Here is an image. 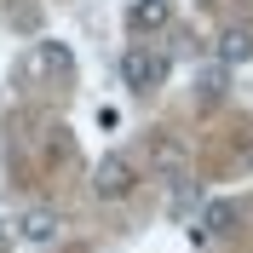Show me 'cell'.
<instances>
[{"mask_svg": "<svg viewBox=\"0 0 253 253\" xmlns=\"http://www.w3.org/2000/svg\"><path fill=\"white\" fill-rule=\"evenodd\" d=\"M202 196H207L202 184H178V196H173V219H184L190 207H202Z\"/></svg>", "mask_w": 253, "mask_h": 253, "instance_id": "obj_10", "label": "cell"}, {"mask_svg": "<svg viewBox=\"0 0 253 253\" xmlns=\"http://www.w3.org/2000/svg\"><path fill=\"white\" fill-rule=\"evenodd\" d=\"M230 224H236V207L230 202H207V219L196 224V230H202V236H224Z\"/></svg>", "mask_w": 253, "mask_h": 253, "instance_id": "obj_8", "label": "cell"}, {"mask_svg": "<svg viewBox=\"0 0 253 253\" xmlns=\"http://www.w3.org/2000/svg\"><path fill=\"white\" fill-rule=\"evenodd\" d=\"M0 248H6V224H0Z\"/></svg>", "mask_w": 253, "mask_h": 253, "instance_id": "obj_12", "label": "cell"}, {"mask_svg": "<svg viewBox=\"0 0 253 253\" xmlns=\"http://www.w3.org/2000/svg\"><path fill=\"white\" fill-rule=\"evenodd\" d=\"M167 75H173V58H167L161 46H126V58H121L126 92L150 98V92H161V86H167Z\"/></svg>", "mask_w": 253, "mask_h": 253, "instance_id": "obj_1", "label": "cell"}, {"mask_svg": "<svg viewBox=\"0 0 253 253\" xmlns=\"http://www.w3.org/2000/svg\"><path fill=\"white\" fill-rule=\"evenodd\" d=\"M213 52H219V69H236V63H253V29H248V23H230V29H219Z\"/></svg>", "mask_w": 253, "mask_h": 253, "instance_id": "obj_4", "label": "cell"}, {"mask_svg": "<svg viewBox=\"0 0 253 253\" xmlns=\"http://www.w3.org/2000/svg\"><path fill=\"white\" fill-rule=\"evenodd\" d=\"M167 17H173V6H167V0H132V29H150V35H156V29H167Z\"/></svg>", "mask_w": 253, "mask_h": 253, "instance_id": "obj_7", "label": "cell"}, {"mask_svg": "<svg viewBox=\"0 0 253 253\" xmlns=\"http://www.w3.org/2000/svg\"><path fill=\"white\" fill-rule=\"evenodd\" d=\"M92 190L104 196V202H121V196H132V190H138V161L126 156V150H110V156L92 167Z\"/></svg>", "mask_w": 253, "mask_h": 253, "instance_id": "obj_2", "label": "cell"}, {"mask_svg": "<svg viewBox=\"0 0 253 253\" xmlns=\"http://www.w3.org/2000/svg\"><path fill=\"white\" fill-rule=\"evenodd\" d=\"M196 104H219L224 92H230V69H219V63H207V69H196Z\"/></svg>", "mask_w": 253, "mask_h": 253, "instance_id": "obj_6", "label": "cell"}, {"mask_svg": "<svg viewBox=\"0 0 253 253\" xmlns=\"http://www.w3.org/2000/svg\"><path fill=\"white\" fill-rule=\"evenodd\" d=\"M17 236L29 242V248H52V242H58V213H52V207H29V213L17 219Z\"/></svg>", "mask_w": 253, "mask_h": 253, "instance_id": "obj_5", "label": "cell"}, {"mask_svg": "<svg viewBox=\"0 0 253 253\" xmlns=\"http://www.w3.org/2000/svg\"><path fill=\"white\" fill-rule=\"evenodd\" d=\"M156 167H167V173H178V167H184V150H178L173 138H156Z\"/></svg>", "mask_w": 253, "mask_h": 253, "instance_id": "obj_9", "label": "cell"}, {"mask_svg": "<svg viewBox=\"0 0 253 253\" xmlns=\"http://www.w3.org/2000/svg\"><path fill=\"white\" fill-rule=\"evenodd\" d=\"M242 167H253V138H248V150H242Z\"/></svg>", "mask_w": 253, "mask_h": 253, "instance_id": "obj_11", "label": "cell"}, {"mask_svg": "<svg viewBox=\"0 0 253 253\" xmlns=\"http://www.w3.org/2000/svg\"><path fill=\"white\" fill-rule=\"evenodd\" d=\"M23 69H29L35 81L69 75V69H75V52L63 46V41H35V46H29V58H23Z\"/></svg>", "mask_w": 253, "mask_h": 253, "instance_id": "obj_3", "label": "cell"}]
</instances>
